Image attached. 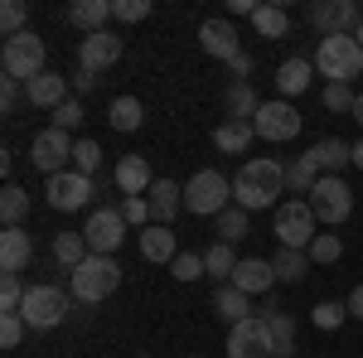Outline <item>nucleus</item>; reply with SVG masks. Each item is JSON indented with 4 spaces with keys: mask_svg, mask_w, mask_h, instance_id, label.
I'll return each instance as SVG.
<instances>
[{
    "mask_svg": "<svg viewBox=\"0 0 363 358\" xmlns=\"http://www.w3.org/2000/svg\"><path fill=\"white\" fill-rule=\"evenodd\" d=\"M306 155L315 160V169H320V174H344V169L354 165V145H349V140H339V136L315 140Z\"/></svg>",
    "mask_w": 363,
    "mask_h": 358,
    "instance_id": "obj_19",
    "label": "nucleus"
},
{
    "mask_svg": "<svg viewBox=\"0 0 363 358\" xmlns=\"http://www.w3.org/2000/svg\"><path fill=\"white\" fill-rule=\"evenodd\" d=\"M349 315H354V320H363V286H354V296H349Z\"/></svg>",
    "mask_w": 363,
    "mask_h": 358,
    "instance_id": "obj_52",
    "label": "nucleus"
},
{
    "mask_svg": "<svg viewBox=\"0 0 363 358\" xmlns=\"http://www.w3.org/2000/svg\"><path fill=\"white\" fill-rule=\"evenodd\" d=\"M68 286H73V301L97 305L121 286V267H116V257H87L78 272H68Z\"/></svg>",
    "mask_w": 363,
    "mask_h": 358,
    "instance_id": "obj_5",
    "label": "nucleus"
},
{
    "mask_svg": "<svg viewBox=\"0 0 363 358\" xmlns=\"http://www.w3.org/2000/svg\"><path fill=\"white\" fill-rule=\"evenodd\" d=\"M34 257V237L25 228H5L0 233V272H25Z\"/></svg>",
    "mask_w": 363,
    "mask_h": 358,
    "instance_id": "obj_20",
    "label": "nucleus"
},
{
    "mask_svg": "<svg viewBox=\"0 0 363 358\" xmlns=\"http://www.w3.org/2000/svg\"><path fill=\"white\" fill-rule=\"evenodd\" d=\"M49 116H54V126H58V131H78L87 111H83V102H78V97H68V102H63L58 111H49Z\"/></svg>",
    "mask_w": 363,
    "mask_h": 358,
    "instance_id": "obj_47",
    "label": "nucleus"
},
{
    "mask_svg": "<svg viewBox=\"0 0 363 358\" xmlns=\"http://www.w3.org/2000/svg\"><path fill=\"white\" fill-rule=\"evenodd\" d=\"M25 281H20V272H0V310L5 315H20V305H25Z\"/></svg>",
    "mask_w": 363,
    "mask_h": 358,
    "instance_id": "obj_39",
    "label": "nucleus"
},
{
    "mask_svg": "<svg viewBox=\"0 0 363 358\" xmlns=\"http://www.w3.org/2000/svg\"><path fill=\"white\" fill-rule=\"evenodd\" d=\"M25 213H29V194L20 189V184H5V189H0V223H5V228H20Z\"/></svg>",
    "mask_w": 363,
    "mask_h": 358,
    "instance_id": "obj_37",
    "label": "nucleus"
},
{
    "mask_svg": "<svg viewBox=\"0 0 363 358\" xmlns=\"http://www.w3.org/2000/svg\"><path fill=\"white\" fill-rule=\"evenodd\" d=\"M107 20H112V0H78V5H68V25L83 29V34L107 29Z\"/></svg>",
    "mask_w": 363,
    "mask_h": 358,
    "instance_id": "obj_26",
    "label": "nucleus"
},
{
    "mask_svg": "<svg viewBox=\"0 0 363 358\" xmlns=\"http://www.w3.org/2000/svg\"><path fill=\"white\" fill-rule=\"evenodd\" d=\"M315 73L320 78H330V83H354L363 73V49L354 34H330V39H320V49H315Z\"/></svg>",
    "mask_w": 363,
    "mask_h": 358,
    "instance_id": "obj_2",
    "label": "nucleus"
},
{
    "mask_svg": "<svg viewBox=\"0 0 363 358\" xmlns=\"http://www.w3.org/2000/svg\"><path fill=\"white\" fill-rule=\"evenodd\" d=\"M272 233H277L281 247H301L306 252L320 233H315V213H310L306 198H286V203H277V218H272Z\"/></svg>",
    "mask_w": 363,
    "mask_h": 358,
    "instance_id": "obj_7",
    "label": "nucleus"
},
{
    "mask_svg": "<svg viewBox=\"0 0 363 358\" xmlns=\"http://www.w3.org/2000/svg\"><path fill=\"white\" fill-rule=\"evenodd\" d=\"M310 78H315V63H310V58H286L277 68V92L291 102V97H301L310 87Z\"/></svg>",
    "mask_w": 363,
    "mask_h": 358,
    "instance_id": "obj_24",
    "label": "nucleus"
},
{
    "mask_svg": "<svg viewBox=\"0 0 363 358\" xmlns=\"http://www.w3.org/2000/svg\"><path fill=\"white\" fill-rule=\"evenodd\" d=\"M25 92H29V107L58 111L68 102V78H63V73H39L34 83H25Z\"/></svg>",
    "mask_w": 363,
    "mask_h": 358,
    "instance_id": "obj_21",
    "label": "nucleus"
},
{
    "mask_svg": "<svg viewBox=\"0 0 363 358\" xmlns=\"http://www.w3.org/2000/svg\"><path fill=\"white\" fill-rule=\"evenodd\" d=\"M354 198H359V194L344 184V174H320V184L306 194V203H310V213H315V223H330V228L349 223V213H354Z\"/></svg>",
    "mask_w": 363,
    "mask_h": 358,
    "instance_id": "obj_6",
    "label": "nucleus"
},
{
    "mask_svg": "<svg viewBox=\"0 0 363 358\" xmlns=\"http://www.w3.org/2000/svg\"><path fill=\"white\" fill-rule=\"evenodd\" d=\"M301 121H306L301 107H291L286 97H277V102H262L257 121H252V131H257L262 140H277V145H281V140H296V136H301Z\"/></svg>",
    "mask_w": 363,
    "mask_h": 358,
    "instance_id": "obj_12",
    "label": "nucleus"
},
{
    "mask_svg": "<svg viewBox=\"0 0 363 358\" xmlns=\"http://www.w3.org/2000/svg\"><path fill=\"white\" fill-rule=\"evenodd\" d=\"M315 184H320V169H315L310 155H301V160H291V165H286V194H296V198H301V194H310Z\"/></svg>",
    "mask_w": 363,
    "mask_h": 358,
    "instance_id": "obj_35",
    "label": "nucleus"
},
{
    "mask_svg": "<svg viewBox=\"0 0 363 358\" xmlns=\"http://www.w3.org/2000/svg\"><path fill=\"white\" fill-rule=\"evenodd\" d=\"M83 237H87V252L92 257H112L121 242H126V218H121V208H92L83 223Z\"/></svg>",
    "mask_w": 363,
    "mask_h": 358,
    "instance_id": "obj_10",
    "label": "nucleus"
},
{
    "mask_svg": "<svg viewBox=\"0 0 363 358\" xmlns=\"http://www.w3.org/2000/svg\"><path fill=\"white\" fill-rule=\"evenodd\" d=\"M116 58H121V39H116L112 29H97V34H83L78 39V68L102 73V68H112Z\"/></svg>",
    "mask_w": 363,
    "mask_h": 358,
    "instance_id": "obj_15",
    "label": "nucleus"
},
{
    "mask_svg": "<svg viewBox=\"0 0 363 358\" xmlns=\"http://www.w3.org/2000/svg\"><path fill=\"white\" fill-rule=\"evenodd\" d=\"M354 165L363 169V140H354Z\"/></svg>",
    "mask_w": 363,
    "mask_h": 358,
    "instance_id": "obj_54",
    "label": "nucleus"
},
{
    "mask_svg": "<svg viewBox=\"0 0 363 358\" xmlns=\"http://www.w3.org/2000/svg\"><path fill=\"white\" fill-rule=\"evenodd\" d=\"M25 315H0V344H5V349H15V344H20V339H25Z\"/></svg>",
    "mask_w": 363,
    "mask_h": 358,
    "instance_id": "obj_48",
    "label": "nucleus"
},
{
    "mask_svg": "<svg viewBox=\"0 0 363 358\" xmlns=\"http://www.w3.org/2000/svg\"><path fill=\"white\" fill-rule=\"evenodd\" d=\"M44 63H49V44H44L34 29L5 39V49H0V68H5V78H15V83H34L39 73H49Z\"/></svg>",
    "mask_w": 363,
    "mask_h": 358,
    "instance_id": "obj_3",
    "label": "nucleus"
},
{
    "mask_svg": "<svg viewBox=\"0 0 363 358\" xmlns=\"http://www.w3.org/2000/svg\"><path fill=\"white\" fill-rule=\"evenodd\" d=\"M267 330H272V358H296V320L286 310L267 320Z\"/></svg>",
    "mask_w": 363,
    "mask_h": 358,
    "instance_id": "obj_32",
    "label": "nucleus"
},
{
    "mask_svg": "<svg viewBox=\"0 0 363 358\" xmlns=\"http://www.w3.org/2000/svg\"><path fill=\"white\" fill-rule=\"evenodd\" d=\"M354 121L363 126V87H359V102H354Z\"/></svg>",
    "mask_w": 363,
    "mask_h": 358,
    "instance_id": "obj_53",
    "label": "nucleus"
},
{
    "mask_svg": "<svg viewBox=\"0 0 363 358\" xmlns=\"http://www.w3.org/2000/svg\"><path fill=\"white\" fill-rule=\"evenodd\" d=\"M73 87H78V92H92V87H97V73H92V68H78V73H73Z\"/></svg>",
    "mask_w": 363,
    "mask_h": 358,
    "instance_id": "obj_50",
    "label": "nucleus"
},
{
    "mask_svg": "<svg viewBox=\"0 0 363 358\" xmlns=\"http://www.w3.org/2000/svg\"><path fill=\"white\" fill-rule=\"evenodd\" d=\"M140 257H145V262H160V267H169V262L179 257V242H174L169 223H150V228L140 233Z\"/></svg>",
    "mask_w": 363,
    "mask_h": 358,
    "instance_id": "obj_22",
    "label": "nucleus"
},
{
    "mask_svg": "<svg viewBox=\"0 0 363 358\" xmlns=\"http://www.w3.org/2000/svg\"><path fill=\"white\" fill-rule=\"evenodd\" d=\"M354 102H359V92L349 83H325V107L339 111V116H354Z\"/></svg>",
    "mask_w": 363,
    "mask_h": 358,
    "instance_id": "obj_40",
    "label": "nucleus"
},
{
    "mask_svg": "<svg viewBox=\"0 0 363 358\" xmlns=\"http://www.w3.org/2000/svg\"><path fill=\"white\" fill-rule=\"evenodd\" d=\"M112 20H121V25L150 20V0H112Z\"/></svg>",
    "mask_w": 363,
    "mask_h": 358,
    "instance_id": "obj_46",
    "label": "nucleus"
},
{
    "mask_svg": "<svg viewBox=\"0 0 363 358\" xmlns=\"http://www.w3.org/2000/svg\"><path fill=\"white\" fill-rule=\"evenodd\" d=\"M107 121H112L116 131H140V121H145L140 97H116L112 107H107Z\"/></svg>",
    "mask_w": 363,
    "mask_h": 358,
    "instance_id": "obj_36",
    "label": "nucleus"
},
{
    "mask_svg": "<svg viewBox=\"0 0 363 358\" xmlns=\"http://www.w3.org/2000/svg\"><path fill=\"white\" fill-rule=\"evenodd\" d=\"M228 286H238L242 296H272V286H277V272H272V257H242Z\"/></svg>",
    "mask_w": 363,
    "mask_h": 358,
    "instance_id": "obj_17",
    "label": "nucleus"
},
{
    "mask_svg": "<svg viewBox=\"0 0 363 358\" xmlns=\"http://www.w3.org/2000/svg\"><path fill=\"white\" fill-rule=\"evenodd\" d=\"M184 208L199 218H218L223 208H233V179L223 169H199L184 184Z\"/></svg>",
    "mask_w": 363,
    "mask_h": 358,
    "instance_id": "obj_4",
    "label": "nucleus"
},
{
    "mask_svg": "<svg viewBox=\"0 0 363 358\" xmlns=\"http://www.w3.org/2000/svg\"><path fill=\"white\" fill-rule=\"evenodd\" d=\"M223 111L228 121H257V111H262V97L252 92V83H233L223 97Z\"/></svg>",
    "mask_w": 363,
    "mask_h": 358,
    "instance_id": "obj_29",
    "label": "nucleus"
},
{
    "mask_svg": "<svg viewBox=\"0 0 363 358\" xmlns=\"http://www.w3.org/2000/svg\"><path fill=\"white\" fill-rule=\"evenodd\" d=\"M54 257H58V267L78 272L92 252H87V237H83V233H58V237H54Z\"/></svg>",
    "mask_w": 363,
    "mask_h": 358,
    "instance_id": "obj_31",
    "label": "nucleus"
},
{
    "mask_svg": "<svg viewBox=\"0 0 363 358\" xmlns=\"http://www.w3.org/2000/svg\"><path fill=\"white\" fill-rule=\"evenodd\" d=\"M73 150H78V140H68V131H58V126H49V131H39L29 140V160H34V169H44V179L73 169Z\"/></svg>",
    "mask_w": 363,
    "mask_h": 358,
    "instance_id": "obj_9",
    "label": "nucleus"
},
{
    "mask_svg": "<svg viewBox=\"0 0 363 358\" xmlns=\"http://www.w3.org/2000/svg\"><path fill=\"white\" fill-rule=\"evenodd\" d=\"M228 15H257V0H228Z\"/></svg>",
    "mask_w": 363,
    "mask_h": 358,
    "instance_id": "obj_51",
    "label": "nucleus"
},
{
    "mask_svg": "<svg viewBox=\"0 0 363 358\" xmlns=\"http://www.w3.org/2000/svg\"><path fill=\"white\" fill-rule=\"evenodd\" d=\"M252 29H257L262 39H286V29H291V15H286L281 5H257V15H252Z\"/></svg>",
    "mask_w": 363,
    "mask_h": 358,
    "instance_id": "obj_34",
    "label": "nucleus"
},
{
    "mask_svg": "<svg viewBox=\"0 0 363 358\" xmlns=\"http://www.w3.org/2000/svg\"><path fill=\"white\" fill-rule=\"evenodd\" d=\"M281 194H286V165L272 160V155H262V160H242V169L233 174V203L238 208H272Z\"/></svg>",
    "mask_w": 363,
    "mask_h": 358,
    "instance_id": "obj_1",
    "label": "nucleus"
},
{
    "mask_svg": "<svg viewBox=\"0 0 363 358\" xmlns=\"http://www.w3.org/2000/svg\"><path fill=\"white\" fill-rule=\"evenodd\" d=\"M310 252H301V247H277L272 252V272H277V281H286V286H301L310 276Z\"/></svg>",
    "mask_w": 363,
    "mask_h": 358,
    "instance_id": "obj_23",
    "label": "nucleus"
},
{
    "mask_svg": "<svg viewBox=\"0 0 363 358\" xmlns=\"http://www.w3.org/2000/svg\"><path fill=\"white\" fill-rule=\"evenodd\" d=\"M116 189H121V198H136V194H150V184H155V174H150V160L145 155H121L112 169Z\"/></svg>",
    "mask_w": 363,
    "mask_h": 358,
    "instance_id": "obj_18",
    "label": "nucleus"
},
{
    "mask_svg": "<svg viewBox=\"0 0 363 358\" xmlns=\"http://www.w3.org/2000/svg\"><path fill=\"white\" fill-rule=\"evenodd\" d=\"M92 179L87 174H78V169H63V174H54V179H44V198H49V208H58V213H78V208H87L92 203Z\"/></svg>",
    "mask_w": 363,
    "mask_h": 358,
    "instance_id": "obj_11",
    "label": "nucleus"
},
{
    "mask_svg": "<svg viewBox=\"0 0 363 358\" xmlns=\"http://www.w3.org/2000/svg\"><path fill=\"white\" fill-rule=\"evenodd\" d=\"M145 198H150V213H155V223H169L179 208H184V189H179L174 179H155Z\"/></svg>",
    "mask_w": 363,
    "mask_h": 358,
    "instance_id": "obj_27",
    "label": "nucleus"
},
{
    "mask_svg": "<svg viewBox=\"0 0 363 358\" xmlns=\"http://www.w3.org/2000/svg\"><path fill=\"white\" fill-rule=\"evenodd\" d=\"M306 252H310V262H315V267H335L339 257H344V237H339V233H320Z\"/></svg>",
    "mask_w": 363,
    "mask_h": 358,
    "instance_id": "obj_38",
    "label": "nucleus"
},
{
    "mask_svg": "<svg viewBox=\"0 0 363 358\" xmlns=\"http://www.w3.org/2000/svg\"><path fill=\"white\" fill-rule=\"evenodd\" d=\"M238 262H242V257H238V252L228 247V242H213V247L203 252V272L213 276L218 286H228V281H233V272H238Z\"/></svg>",
    "mask_w": 363,
    "mask_h": 358,
    "instance_id": "obj_30",
    "label": "nucleus"
},
{
    "mask_svg": "<svg viewBox=\"0 0 363 358\" xmlns=\"http://www.w3.org/2000/svg\"><path fill=\"white\" fill-rule=\"evenodd\" d=\"M213 315L228 320V330H233V325L252 320V296H242L238 286H218V291H213Z\"/></svg>",
    "mask_w": 363,
    "mask_h": 358,
    "instance_id": "obj_25",
    "label": "nucleus"
},
{
    "mask_svg": "<svg viewBox=\"0 0 363 358\" xmlns=\"http://www.w3.org/2000/svg\"><path fill=\"white\" fill-rule=\"evenodd\" d=\"M354 39H359V49H363V25H359V34H354Z\"/></svg>",
    "mask_w": 363,
    "mask_h": 358,
    "instance_id": "obj_55",
    "label": "nucleus"
},
{
    "mask_svg": "<svg viewBox=\"0 0 363 358\" xmlns=\"http://www.w3.org/2000/svg\"><path fill=\"white\" fill-rule=\"evenodd\" d=\"M116 208H121V218H126V228H150L145 218H155V213H150V198H145V194H136V198H121Z\"/></svg>",
    "mask_w": 363,
    "mask_h": 358,
    "instance_id": "obj_45",
    "label": "nucleus"
},
{
    "mask_svg": "<svg viewBox=\"0 0 363 358\" xmlns=\"http://www.w3.org/2000/svg\"><path fill=\"white\" fill-rule=\"evenodd\" d=\"M228 358H272V330L267 320H242L228 330Z\"/></svg>",
    "mask_w": 363,
    "mask_h": 358,
    "instance_id": "obj_14",
    "label": "nucleus"
},
{
    "mask_svg": "<svg viewBox=\"0 0 363 358\" xmlns=\"http://www.w3.org/2000/svg\"><path fill=\"white\" fill-rule=\"evenodd\" d=\"M20 87H25V83H15V78H0V111H15V102H20Z\"/></svg>",
    "mask_w": 363,
    "mask_h": 358,
    "instance_id": "obj_49",
    "label": "nucleus"
},
{
    "mask_svg": "<svg viewBox=\"0 0 363 358\" xmlns=\"http://www.w3.org/2000/svg\"><path fill=\"white\" fill-rule=\"evenodd\" d=\"M257 140V131H252V121H228L223 116V126L213 131V145L223 150V155H247V145Z\"/></svg>",
    "mask_w": 363,
    "mask_h": 358,
    "instance_id": "obj_28",
    "label": "nucleus"
},
{
    "mask_svg": "<svg viewBox=\"0 0 363 358\" xmlns=\"http://www.w3.org/2000/svg\"><path fill=\"white\" fill-rule=\"evenodd\" d=\"M344 315H349V305H339V301H320L315 310H310L315 330H339V325H344Z\"/></svg>",
    "mask_w": 363,
    "mask_h": 358,
    "instance_id": "obj_44",
    "label": "nucleus"
},
{
    "mask_svg": "<svg viewBox=\"0 0 363 358\" xmlns=\"http://www.w3.org/2000/svg\"><path fill=\"white\" fill-rule=\"evenodd\" d=\"M169 276H174V281H199V276H208L203 272V252H179V257L169 262Z\"/></svg>",
    "mask_w": 363,
    "mask_h": 358,
    "instance_id": "obj_42",
    "label": "nucleus"
},
{
    "mask_svg": "<svg viewBox=\"0 0 363 358\" xmlns=\"http://www.w3.org/2000/svg\"><path fill=\"white\" fill-rule=\"evenodd\" d=\"M213 233H218L213 242H228V247H233V242H242V237H247V208H238V203L223 208V213L213 218Z\"/></svg>",
    "mask_w": 363,
    "mask_h": 358,
    "instance_id": "obj_33",
    "label": "nucleus"
},
{
    "mask_svg": "<svg viewBox=\"0 0 363 358\" xmlns=\"http://www.w3.org/2000/svg\"><path fill=\"white\" fill-rule=\"evenodd\" d=\"M199 44H203V54L218 58V63H238V58H242L238 29L228 25V20H203V25H199Z\"/></svg>",
    "mask_w": 363,
    "mask_h": 358,
    "instance_id": "obj_16",
    "label": "nucleus"
},
{
    "mask_svg": "<svg viewBox=\"0 0 363 358\" xmlns=\"http://www.w3.org/2000/svg\"><path fill=\"white\" fill-rule=\"evenodd\" d=\"M25 20H29V10L20 5V0H5L0 5V29H5V39H15V34H25Z\"/></svg>",
    "mask_w": 363,
    "mask_h": 358,
    "instance_id": "obj_43",
    "label": "nucleus"
},
{
    "mask_svg": "<svg viewBox=\"0 0 363 358\" xmlns=\"http://www.w3.org/2000/svg\"><path fill=\"white\" fill-rule=\"evenodd\" d=\"M310 25L320 29V39H330V34H359L363 10L354 0H320V5L310 10Z\"/></svg>",
    "mask_w": 363,
    "mask_h": 358,
    "instance_id": "obj_13",
    "label": "nucleus"
},
{
    "mask_svg": "<svg viewBox=\"0 0 363 358\" xmlns=\"http://www.w3.org/2000/svg\"><path fill=\"white\" fill-rule=\"evenodd\" d=\"M20 315H25L29 330H58L68 320V291H58V286H29Z\"/></svg>",
    "mask_w": 363,
    "mask_h": 358,
    "instance_id": "obj_8",
    "label": "nucleus"
},
{
    "mask_svg": "<svg viewBox=\"0 0 363 358\" xmlns=\"http://www.w3.org/2000/svg\"><path fill=\"white\" fill-rule=\"evenodd\" d=\"M73 169L92 179V174L102 169V145H97V140H78V150H73Z\"/></svg>",
    "mask_w": 363,
    "mask_h": 358,
    "instance_id": "obj_41",
    "label": "nucleus"
}]
</instances>
